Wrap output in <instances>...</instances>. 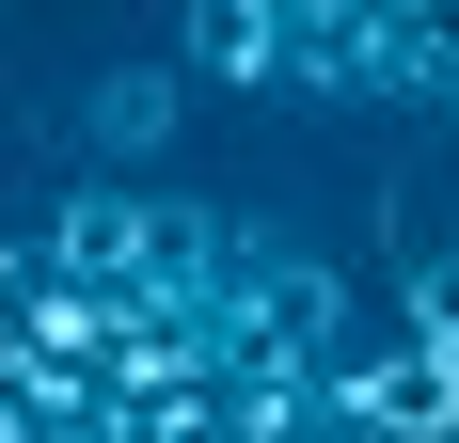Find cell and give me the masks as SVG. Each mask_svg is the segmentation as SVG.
Returning a JSON list of instances; mask_svg holds the SVG:
<instances>
[{
  "label": "cell",
  "instance_id": "5",
  "mask_svg": "<svg viewBox=\"0 0 459 443\" xmlns=\"http://www.w3.org/2000/svg\"><path fill=\"white\" fill-rule=\"evenodd\" d=\"M396 333L459 364V238H428V254H396Z\"/></svg>",
  "mask_w": 459,
  "mask_h": 443
},
{
  "label": "cell",
  "instance_id": "3",
  "mask_svg": "<svg viewBox=\"0 0 459 443\" xmlns=\"http://www.w3.org/2000/svg\"><path fill=\"white\" fill-rule=\"evenodd\" d=\"M175 80L285 95V0H190V16H175Z\"/></svg>",
  "mask_w": 459,
  "mask_h": 443
},
{
  "label": "cell",
  "instance_id": "2",
  "mask_svg": "<svg viewBox=\"0 0 459 443\" xmlns=\"http://www.w3.org/2000/svg\"><path fill=\"white\" fill-rule=\"evenodd\" d=\"M333 443H459V364L412 349V333H365V349L317 380Z\"/></svg>",
  "mask_w": 459,
  "mask_h": 443
},
{
  "label": "cell",
  "instance_id": "1",
  "mask_svg": "<svg viewBox=\"0 0 459 443\" xmlns=\"http://www.w3.org/2000/svg\"><path fill=\"white\" fill-rule=\"evenodd\" d=\"M222 238H238V222H206L190 190H159V175H64V190L32 206V269L80 285L95 317L222 301Z\"/></svg>",
  "mask_w": 459,
  "mask_h": 443
},
{
  "label": "cell",
  "instance_id": "4",
  "mask_svg": "<svg viewBox=\"0 0 459 443\" xmlns=\"http://www.w3.org/2000/svg\"><path fill=\"white\" fill-rule=\"evenodd\" d=\"M80 143H95V175L159 159V143H175V64H111V80L80 95Z\"/></svg>",
  "mask_w": 459,
  "mask_h": 443
}]
</instances>
